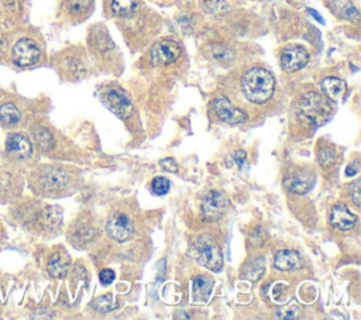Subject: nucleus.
Listing matches in <instances>:
<instances>
[{
  "mask_svg": "<svg viewBox=\"0 0 361 320\" xmlns=\"http://www.w3.org/2000/svg\"><path fill=\"white\" fill-rule=\"evenodd\" d=\"M159 165L168 171V172H176L178 171V164L175 162L173 158H164L159 161Z\"/></svg>",
  "mask_w": 361,
  "mask_h": 320,
  "instance_id": "obj_32",
  "label": "nucleus"
},
{
  "mask_svg": "<svg viewBox=\"0 0 361 320\" xmlns=\"http://www.w3.org/2000/svg\"><path fill=\"white\" fill-rule=\"evenodd\" d=\"M1 3H4L6 6H11V4H14L17 0H0Z\"/></svg>",
  "mask_w": 361,
  "mask_h": 320,
  "instance_id": "obj_37",
  "label": "nucleus"
},
{
  "mask_svg": "<svg viewBox=\"0 0 361 320\" xmlns=\"http://www.w3.org/2000/svg\"><path fill=\"white\" fill-rule=\"evenodd\" d=\"M230 206L228 197L220 190H210L202 200V217L207 221H214L223 217Z\"/></svg>",
  "mask_w": 361,
  "mask_h": 320,
  "instance_id": "obj_8",
  "label": "nucleus"
},
{
  "mask_svg": "<svg viewBox=\"0 0 361 320\" xmlns=\"http://www.w3.org/2000/svg\"><path fill=\"white\" fill-rule=\"evenodd\" d=\"M274 266L282 272L295 271L300 266V257L298 252L290 251V250L278 251L275 255V259H274Z\"/></svg>",
  "mask_w": 361,
  "mask_h": 320,
  "instance_id": "obj_17",
  "label": "nucleus"
},
{
  "mask_svg": "<svg viewBox=\"0 0 361 320\" xmlns=\"http://www.w3.org/2000/svg\"><path fill=\"white\" fill-rule=\"evenodd\" d=\"M350 195H351V199H353V203L358 207L360 206V200H361V196H360V180H354L351 185H350Z\"/></svg>",
  "mask_w": 361,
  "mask_h": 320,
  "instance_id": "obj_31",
  "label": "nucleus"
},
{
  "mask_svg": "<svg viewBox=\"0 0 361 320\" xmlns=\"http://www.w3.org/2000/svg\"><path fill=\"white\" fill-rule=\"evenodd\" d=\"M103 104L117 117L127 118L133 113V104L128 96L120 89H110L102 96Z\"/></svg>",
  "mask_w": 361,
  "mask_h": 320,
  "instance_id": "obj_9",
  "label": "nucleus"
},
{
  "mask_svg": "<svg viewBox=\"0 0 361 320\" xmlns=\"http://www.w3.org/2000/svg\"><path fill=\"white\" fill-rule=\"evenodd\" d=\"M31 135L38 149H41L42 152H48L54 148V137L48 128L42 125H35L31 128Z\"/></svg>",
  "mask_w": 361,
  "mask_h": 320,
  "instance_id": "obj_21",
  "label": "nucleus"
},
{
  "mask_svg": "<svg viewBox=\"0 0 361 320\" xmlns=\"http://www.w3.org/2000/svg\"><path fill=\"white\" fill-rule=\"evenodd\" d=\"M213 279L209 276H197L193 279V299L196 303H203L212 293Z\"/></svg>",
  "mask_w": 361,
  "mask_h": 320,
  "instance_id": "obj_20",
  "label": "nucleus"
},
{
  "mask_svg": "<svg viewBox=\"0 0 361 320\" xmlns=\"http://www.w3.org/2000/svg\"><path fill=\"white\" fill-rule=\"evenodd\" d=\"M334 10L343 18L358 21V10L350 0H334Z\"/></svg>",
  "mask_w": 361,
  "mask_h": 320,
  "instance_id": "obj_22",
  "label": "nucleus"
},
{
  "mask_svg": "<svg viewBox=\"0 0 361 320\" xmlns=\"http://www.w3.org/2000/svg\"><path fill=\"white\" fill-rule=\"evenodd\" d=\"M110 8L113 14L120 17H127L135 13L137 10V1L135 0H111Z\"/></svg>",
  "mask_w": 361,
  "mask_h": 320,
  "instance_id": "obj_23",
  "label": "nucleus"
},
{
  "mask_svg": "<svg viewBox=\"0 0 361 320\" xmlns=\"http://www.w3.org/2000/svg\"><path fill=\"white\" fill-rule=\"evenodd\" d=\"M337 161V155L334 152V149L331 148H322L319 152V162L322 166H330L333 164H336Z\"/></svg>",
  "mask_w": 361,
  "mask_h": 320,
  "instance_id": "obj_29",
  "label": "nucleus"
},
{
  "mask_svg": "<svg viewBox=\"0 0 361 320\" xmlns=\"http://www.w3.org/2000/svg\"><path fill=\"white\" fill-rule=\"evenodd\" d=\"M314 185V175L310 172H299L289 175L283 179V186L296 195H303L309 192Z\"/></svg>",
  "mask_w": 361,
  "mask_h": 320,
  "instance_id": "obj_15",
  "label": "nucleus"
},
{
  "mask_svg": "<svg viewBox=\"0 0 361 320\" xmlns=\"http://www.w3.org/2000/svg\"><path fill=\"white\" fill-rule=\"evenodd\" d=\"M11 62L20 68L35 65L41 58V48L38 42L30 37L18 38L11 47Z\"/></svg>",
  "mask_w": 361,
  "mask_h": 320,
  "instance_id": "obj_6",
  "label": "nucleus"
},
{
  "mask_svg": "<svg viewBox=\"0 0 361 320\" xmlns=\"http://www.w3.org/2000/svg\"><path fill=\"white\" fill-rule=\"evenodd\" d=\"M92 0H66V7L71 13L79 14L85 11L90 6Z\"/></svg>",
  "mask_w": 361,
  "mask_h": 320,
  "instance_id": "obj_30",
  "label": "nucleus"
},
{
  "mask_svg": "<svg viewBox=\"0 0 361 320\" xmlns=\"http://www.w3.org/2000/svg\"><path fill=\"white\" fill-rule=\"evenodd\" d=\"M11 199V171L0 169V202Z\"/></svg>",
  "mask_w": 361,
  "mask_h": 320,
  "instance_id": "obj_26",
  "label": "nucleus"
},
{
  "mask_svg": "<svg viewBox=\"0 0 361 320\" xmlns=\"http://www.w3.org/2000/svg\"><path fill=\"white\" fill-rule=\"evenodd\" d=\"M4 151L8 161L21 162L32 155V144L23 133H10L4 142Z\"/></svg>",
  "mask_w": 361,
  "mask_h": 320,
  "instance_id": "obj_7",
  "label": "nucleus"
},
{
  "mask_svg": "<svg viewBox=\"0 0 361 320\" xmlns=\"http://www.w3.org/2000/svg\"><path fill=\"white\" fill-rule=\"evenodd\" d=\"M69 176L65 171L45 165L38 168L35 172H32L30 185L31 187L42 195H54L56 192H61L68 185Z\"/></svg>",
  "mask_w": 361,
  "mask_h": 320,
  "instance_id": "obj_4",
  "label": "nucleus"
},
{
  "mask_svg": "<svg viewBox=\"0 0 361 320\" xmlns=\"http://www.w3.org/2000/svg\"><path fill=\"white\" fill-rule=\"evenodd\" d=\"M117 306H118V303L116 302V299H114L111 295L99 296V297H96V299L92 302V307H93L94 310H97V312H102V313L111 312V310H114Z\"/></svg>",
  "mask_w": 361,
  "mask_h": 320,
  "instance_id": "obj_25",
  "label": "nucleus"
},
{
  "mask_svg": "<svg viewBox=\"0 0 361 320\" xmlns=\"http://www.w3.org/2000/svg\"><path fill=\"white\" fill-rule=\"evenodd\" d=\"M47 271L52 278H65L69 271V258L61 252H54L47 262Z\"/></svg>",
  "mask_w": 361,
  "mask_h": 320,
  "instance_id": "obj_19",
  "label": "nucleus"
},
{
  "mask_svg": "<svg viewBox=\"0 0 361 320\" xmlns=\"http://www.w3.org/2000/svg\"><path fill=\"white\" fill-rule=\"evenodd\" d=\"M233 158H234V161H235L238 165H243V164H244V161H245V158H247L245 151H243V149L235 151V152H234V155H233Z\"/></svg>",
  "mask_w": 361,
  "mask_h": 320,
  "instance_id": "obj_34",
  "label": "nucleus"
},
{
  "mask_svg": "<svg viewBox=\"0 0 361 320\" xmlns=\"http://www.w3.org/2000/svg\"><path fill=\"white\" fill-rule=\"evenodd\" d=\"M264 271H265L264 258H257V259H254V261H251V262H248V264L245 265V268H244V276L248 278L250 281L255 282V281H258V279L262 276Z\"/></svg>",
  "mask_w": 361,
  "mask_h": 320,
  "instance_id": "obj_24",
  "label": "nucleus"
},
{
  "mask_svg": "<svg viewBox=\"0 0 361 320\" xmlns=\"http://www.w3.org/2000/svg\"><path fill=\"white\" fill-rule=\"evenodd\" d=\"M213 109H214L216 116L224 123L240 124V123L247 121V114L244 111H241L240 109L234 107L233 103L224 96H220L214 100Z\"/></svg>",
  "mask_w": 361,
  "mask_h": 320,
  "instance_id": "obj_13",
  "label": "nucleus"
},
{
  "mask_svg": "<svg viewBox=\"0 0 361 320\" xmlns=\"http://www.w3.org/2000/svg\"><path fill=\"white\" fill-rule=\"evenodd\" d=\"M333 111L329 99L317 92L305 93L298 103V113L312 125L324 123Z\"/></svg>",
  "mask_w": 361,
  "mask_h": 320,
  "instance_id": "obj_3",
  "label": "nucleus"
},
{
  "mask_svg": "<svg viewBox=\"0 0 361 320\" xmlns=\"http://www.w3.org/2000/svg\"><path fill=\"white\" fill-rule=\"evenodd\" d=\"M322 90L329 100L340 101L347 93V83L340 78L329 76L322 80Z\"/></svg>",
  "mask_w": 361,
  "mask_h": 320,
  "instance_id": "obj_16",
  "label": "nucleus"
},
{
  "mask_svg": "<svg viewBox=\"0 0 361 320\" xmlns=\"http://www.w3.org/2000/svg\"><path fill=\"white\" fill-rule=\"evenodd\" d=\"M99 278H100V282L103 285H110L114 281V272L111 269H103L99 273Z\"/></svg>",
  "mask_w": 361,
  "mask_h": 320,
  "instance_id": "obj_33",
  "label": "nucleus"
},
{
  "mask_svg": "<svg viewBox=\"0 0 361 320\" xmlns=\"http://www.w3.org/2000/svg\"><path fill=\"white\" fill-rule=\"evenodd\" d=\"M180 56V47L173 39H162L151 49V62L154 66H164L175 62Z\"/></svg>",
  "mask_w": 361,
  "mask_h": 320,
  "instance_id": "obj_10",
  "label": "nucleus"
},
{
  "mask_svg": "<svg viewBox=\"0 0 361 320\" xmlns=\"http://www.w3.org/2000/svg\"><path fill=\"white\" fill-rule=\"evenodd\" d=\"M309 52L300 45H289L281 54V66L285 72H296L309 62Z\"/></svg>",
  "mask_w": 361,
  "mask_h": 320,
  "instance_id": "obj_11",
  "label": "nucleus"
},
{
  "mask_svg": "<svg viewBox=\"0 0 361 320\" xmlns=\"http://www.w3.org/2000/svg\"><path fill=\"white\" fill-rule=\"evenodd\" d=\"M169 187H171V183L164 176H155L151 182V189L155 195L158 196H162V195H166L169 192Z\"/></svg>",
  "mask_w": 361,
  "mask_h": 320,
  "instance_id": "obj_28",
  "label": "nucleus"
},
{
  "mask_svg": "<svg viewBox=\"0 0 361 320\" xmlns=\"http://www.w3.org/2000/svg\"><path fill=\"white\" fill-rule=\"evenodd\" d=\"M302 310L299 306L290 303L286 306H282L279 310H276V317L279 319H286V320H292V319H300L302 317Z\"/></svg>",
  "mask_w": 361,
  "mask_h": 320,
  "instance_id": "obj_27",
  "label": "nucleus"
},
{
  "mask_svg": "<svg viewBox=\"0 0 361 320\" xmlns=\"http://www.w3.org/2000/svg\"><path fill=\"white\" fill-rule=\"evenodd\" d=\"M21 121V111L13 101H4L0 104V125L4 128H13Z\"/></svg>",
  "mask_w": 361,
  "mask_h": 320,
  "instance_id": "obj_18",
  "label": "nucleus"
},
{
  "mask_svg": "<svg viewBox=\"0 0 361 320\" xmlns=\"http://www.w3.org/2000/svg\"><path fill=\"white\" fill-rule=\"evenodd\" d=\"M309 13H310V14H312L314 18H317V21H319V23H323V18H322V17H320V16H319V14H317L314 10L309 8Z\"/></svg>",
  "mask_w": 361,
  "mask_h": 320,
  "instance_id": "obj_36",
  "label": "nucleus"
},
{
  "mask_svg": "<svg viewBox=\"0 0 361 320\" xmlns=\"http://www.w3.org/2000/svg\"><path fill=\"white\" fill-rule=\"evenodd\" d=\"M357 223V216L343 203L334 204L330 211V224L341 231L351 230Z\"/></svg>",
  "mask_w": 361,
  "mask_h": 320,
  "instance_id": "obj_14",
  "label": "nucleus"
},
{
  "mask_svg": "<svg viewBox=\"0 0 361 320\" xmlns=\"http://www.w3.org/2000/svg\"><path fill=\"white\" fill-rule=\"evenodd\" d=\"M357 173H358V166H357V164H351V165L347 166V169H345V175H347V176H354V175H357Z\"/></svg>",
  "mask_w": 361,
  "mask_h": 320,
  "instance_id": "obj_35",
  "label": "nucleus"
},
{
  "mask_svg": "<svg viewBox=\"0 0 361 320\" xmlns=\"http://www.w3.org/2000/svg\"><path fill=\"white\" fill-rule=\"evenodd\" d=\"M193 258L204 268L219 272L223 268V254L217 241L209 235L202 234L196 237L192 242Z\"/></svg>",
  "mask_w": 361,
  "mask_h": 320,
  "instance_id": "obj_5",
  "label": "nucleus"
},
{
  "mask_svg": "<svg viewBox=\"0 0 361 320\" xmlns=\"http://www.w3.org/2000/svg\"><path fill=\"white\" fill-rule=\"evenodd\" d=\"M107 234L118 242H124L133 237L134 226L131 220L123 213H114L110 216L106 224Z\"/></svg>",
  "mask_w": 361,
  "mask_h": 320,
  "instance_id": "obj_12",
  "label": "nucleus"
},
{
  "mask_svg": "<svg viewBox=\"0 0 361 320\" xmlns=\"http://www.w3.org/2000/svg\"><path fill=\"white\" fill-rule=\"evenodd\" d=\"M10 213L14 216L23 227L32 230L39 228L44 231H54L62 223V211L56 206H44L38 209L30 203H21L16 209H10Z\"/></svg>",
  "mask_w": 361,
  "mask_h": 320,
  "instance_id": "obj_1",
  "label": "nucleus"
},
{
  "mask_svg": "<svg viewBox=\"0 0 361 320\" xmlns=\"http://www.w3.org/2000/svg\"><path fill=\"white\" fill-rule=\"evenodd\" d=\"M241 89L251 103L255 104H264L267 103L275 90V79L274 75L259 66L251 68L245 75L243 76Z\"/></svg>",
  "mask_w": 361,
  "mask_h": 320,
  "instance_id": "obj_2",
  "label": "nucleus"
}]
</instances>
